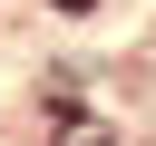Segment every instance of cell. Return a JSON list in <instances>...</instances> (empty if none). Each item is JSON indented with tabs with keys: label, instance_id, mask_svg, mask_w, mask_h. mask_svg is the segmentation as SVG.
Listing matches in <instances>:
<instances>
[{
	"label": "cell",
	"instance_id": "cell-1",
	"mask_svg": "<svg viewBox=\"0 0 156 146\" xmlns=\"http://www.w3.org/2000/svg\"><path fill=\"white\" fill-rule=\"evenodd\" d=\"M58 146H117V136H107L88 107H58Z\"/></svg>",
	"mask_w": 156,
	"mask_h": 146
},
{
	"label": "cell",
	"instance_id": "cell-2",
	"mask_svg": "<svg viewBox=\"0 0 156 146\" xmlns=\"http://www.w3.org/2000/svg\"><path fill=\"white\" fill-rule=\"evenodd\" d=\"M49 10H98V0H49Z\"/></svg>",
	"mask_w": 156,
	"mask_h": 146
}]
</instances>
